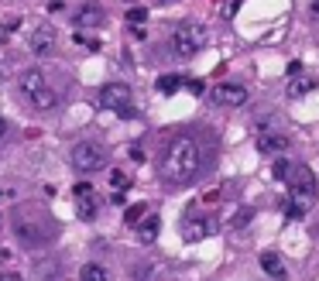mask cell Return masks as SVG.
Here are the masks:
<instances>
[{"label": "cell", "instance_id": "30bf717a", "mask_svg": "<svg viewBox=\"0 0 319 281\" xmlns=\"http://www.w3.org/2000/svg\"><path fill=\"white\" fill-rule=\"evenodd\" d=\"M209 96H213L217 106H244V103H247V90L237 86V82H217Z\"/></svg>", "mask_w": 319, "mask_h": 281}, {"label": "cell", "instance_id": "8fae6325", "mask_svg": "<svg viewBox=\"0 0 319 281\" xmlns=\"http://www.w3.org/2000/svg\"><path fill=\"white\" fill-rule=\"evenodd\" d=\"M76 213L82 220H93V216L100 213V199H96V192H93L90 182H79L76 185Z\"/></svg>", "mask_w": 319, "mask_h": 281}, {"label": "cell", "instance_id": "ba28073f", "mask_svg": "<svg viewBox=\"0 0 319 281\" xmlns=\"http://www.w3.org/2000/svg\"><path fill=\"white\" fill-rule=\"evenodd\" d=\"M217 230V220L213 216H199L196 209H189L182 220V236L189 240V244H196V240H203V236H209Z\"/></svg>", "mask_w": 319, "mask_h": 281}, {"label": "cell", "instance_id": "4316f807", "mask_svg": "<svg viewBox=\"0 0 319 281\" xmlns=\"http://www.w3.org/2000/svg\"><path fill=\"white\" fill-rule=\"evenodd\" d=\"M4 281H17V278H11V274H4Z\"/></svg>", "mask_w": 319, "mask_h": 281}, {"label": "cell", "instance_id": "6da1fadb", "mask_svg": "<svg viewBox=\"0 0 319 281\" xmlns=\"http://www.w3.org/2000/svg\"><path fill=\"white\" fill-rule=\"evenodd\" d=\"M199 168H203V144L193 134L172 137L165 155H161V165H158L161 179L168 185H189L199 175Z\"/></svg>", "mask_w": 319, "mask_h": 281}, {"label": "cell", "instance_id": "e0dca14e", "mask_svg": "<svg viewBox=\"0 0 319 281\" xmlns=\"http://www.w3.org/2000/svg\"><path fill=\"white\" fill-rule=\"evenodd\" d=\"M148 213H151L148 206H144V203H137V206H131V209L124 213V220H127V226H137V223H141V220H144Z\"/></svg>", "mask_w": 319, "mask_h": 281}, {"label": "cell", "instance_id": "484cf974", "mask_svg": "<svg viewBox=\"0 0 319 281\" xmlns=\"http://www.w3.org/2000/svg\"><path fill=\"white\" fill-rule=\"evenodd\" d=\"M4 134H7V120L0 117V141H4Z\"/></svg>", "mask_w": 319, "mask_h": 281}, {"label": "cell", "instance_id": "4fadbf2b", "mask_svg": "<svg viewBox=\"0 0 319 281\" xmlns=\"http://www.w3.org/2000/svg\"><path fill=\"white\" fill-rule=\"evenodd\" d=\"M103 24V7L100 4H82L76 11V28H100Z\"/></svg>", "mask_w": 319, "mask_h": 281}, {"label": "cell", "instance_id": "44dd1931", "mask_svg": "<svg viewBox=\"0 0 319 281\" xmlns=\"http://www.w3.org/2000/svg\"><path fill=\"white\" fill-rule=\"evenodd\" d=\"M288 171H292V165H288L285 158H278L274 161V179H288Z\"/></svg>", "mask_w": 319, "mask_h": 281}, {"label": "cell", "instance_id": "d6986e66", "mask_svg": "<svg viewBox=\"0 0 319 281\" xmlns=\"http://www.w3.org/2000/svg\"><path fill=\"white\" fill-rule=\"evenodd\" d=\"M179 86H182V79H179V76H161L158 79V90L161 93H175Z\"/></svg>", "mask_w": 319, "mask_h": 281}, {"label": "cell", "instance_id": "d4e9b609", "mask_svg": "<svg viewBox=\"0 0 319 281\" xmlns=\"http://www.w3.org/2000/svg\"><path fill=\"white\" fill-rule=\"evenodd\" d=\"M309 14H312V17L319 21V0H312V4H309Z\"/></svg>", "mask_w": 319, "mask_h": 281}, {"label": "cell", "instance_id": "5b68a950", "mask_svg": "<svg viewBox=\"0 0 319 281\" xmlns=\"http://www.w3.org/2000/svg\"><path fill=\"white\" fill-rule=\"evenodd\" d=\"M203 41H206L203 24L182 21V24H175V31H172V38H168V48H172L179 58H193L196 52L203 48Z\"/></svg>", "mask_w": 319, "mask_h": 281}, {"label": "cell", "instance_id": "2e32d148", "mask_svg": "<svg viewBox=\"0 0 319 281\" xmlns=\"http://www.w3.org/2000/svg\"><path fill=\"white\" fill-rule=\"evenodd\" d=\"M137 233H141V240H144V244H151V240L158 236V216L148 213L144 220H141V223H137Z\"/></svg>", "mask_w": 319, "mask_h": 281}, {"label": "cell", "instance_id": "5bb4252c", "mask_svg": "<svg viewBox=\"0 0 319 281\" xmlns=\"http://www.w3.org/2000/svg\"><path fill=\"white\" fill-rule=\"evenodd\" d=\"M261 268H264L268 278H285V264H282V257L274 250H264L261 254Z\"/></svg>", "mask_w": 319, "mask_h": 281}, {"label": "cell", "instance_id": "cb8c5ba5", "mask_svg": "<svg viewBox=\"0 0 319 281\" xmlns=\"http://www.w3.org/2000/svg\"><path fill=\"white\" fill-rule=\"evenodd\" d=\"M247 216H251V209H240V216L233 220V226H244V223H247Z\"/></svg>", "mask_w": 319, "mask_h": 281}, {"label": "cell", "instance_id": "9a60e30c", "mask_svg": "<svg viewBox=\"0 0 319 281\" xmlns=\"http://www.w3.org/2000/svg\"><path fill=\"white\" fill-rule=\"evenodd\" d=\"M312 90H316V79H309V76H292V82H288V96L292 100H299V96H306Z\"/></svg>", "mask_w": 319, "mask_h": 281}, {"label": "cell", "instance_id": "ac0fdd59", "mask_svg": "<svg viewBox=\"0 0 319 281\" xmlns=\"http://www.w3.org/2000/svg\"><path fill=\"white\" fill-rule=\"evenodd\" d=\"M79 281H107V271L100 268V264H86L79 274Z\"/></svg>", "mask_w": 319, "mask_h": 281}, {"label": "cell", "instance_id": "7c38bea8", "mask_svg": "<svg viewBox=\"0 0 319 281\" xmlns=\"http://www.w3.org/2000/svg\"><path fill=\"white\" fill-rule=\"evenodd\" d=\"M52 48H55V28H52V24H41V28L31 34V52L34 55H48Z\"/></svg>", "mask_w": 319, "mask_h": 281}, {"label": "cell", "instance_id": "52a82bcc", "mask_svg": "<svg viewBox=\"0 0 319 281\" xmlns=\"http://www.w3.org/2000/svg\"><path fill=\"white\" fill-rule=\"evenodd\" d=\"M100 106L103 110H114L120 117H134V106H131V86L127 82H107L100 90Z\"/></svg>", "mask_w": 319, "mask_h": 281}, {"label": "cell", "instance_id": "7402d4cb", "mask_svg": "<svg viewBox=\"0 0 319 281\" xmlns=\"http://www.w3.org/2000/svg\"><path fill=\"white\" fill-rule=\"evenodd\" d=\"M127 21H131V24H134V28H137V24H141V21H148V14L141 11V7H134V11L127 14Z\"/></svg>", "mask_w": 319, "mask_h": 281}, {"label": "cell", "instance_id": "9c48e42d", "mask_svg": "<svg viewBox=\"0 0 319 281\" xmlns=\"http://www.w3.org/2000/svg\"><path fill=\"white\" fill-rule=\"evenodd\" d=\"M254 147L261 151V155H268V158H274V155H282L288 147V134L285 131H258V137H254Z\"/></svg>", "mask_w": 319, "mask_h": 281}, {"label": "cell", "instance_id": "8992f818", "mask_svg": "<svg viewBox=\"0 0 319 281\" xmlns=\"http://www.w3.org/2000/svg\"><path fill=\"white\" fill-rule=\"evenodd\" d=\"M72 168L82 171V175H93V171L107 168V147L96 144V141H79L72 147Z\"/></svg>", "mask_w": 319, "mask_h": 281}, {"label": "cell", "instance_id": "3957f363", "mask_svg": "<svg viewBox=\"0 0 319 281\" xmlns=\"http://www.w3.org/2000/svg\"><path fill=\"white\" fill-rule=\"evenodd\" d=\"M14 226V236L21 240L24 247H45V244H52V236H55V223L48 220L41 209H34V206H28V209H17L11 220Z\"/></svg>", "mask_w": 319, "mask_h": 281}, {"label": "cell", "instance_id": "603a6c76", "mask_svg": "<svg viewBox=\"0 0 319 281\" xmlns=\"http://www.w3.org/2000/svg\"><path fill=\"white\" fill-rule=\"evenodd\" d=\"M11 31H14V24H0V45L11 38Z\"/></svg>", "mask_w": 319, "mask_h": 281}, {"label": "cell", "instance_id": "277c9868", "mask_svg": "<svg viewBox=\"0 0 319 281\" xmlns=\"http://www.w3.org/2000/svg\"><path fill=\"white\" fill-rule=\"evenodd\" d=\"M17 90L28 103H31L34 110H52L58 103V93L52 90V82L41 69H24L21 76H17Z\"/></svg>", "mask_w": 319, "mask_h": 281}, {"label": "cell", "instance_id": "ffe728a7", "mask_svg": "<svg viewBox=\"0 0 319 281\" xmlns=\"http://www.w3.org/2000/svg\"><path fill=\"white\" fill-rule=\"evenodd\" d=\"M110 185H114V192H127V175L124 171H114V175H110Z\"/></svg>", "mask_w": 319, "mask_h": 281}, {"label": "cell", "instance_id": "7a4b0ae2", "mask_svg": "<svg viewBox=\"0 0 319 281\" xmlns=\"http://www.w3.org/2000/svg\"><path fill=\"white\" fill-rule=\"evenodd\" d=\"M288 192H285V216L288 220H299L306 216L312 206H316V175L306 168V165H292L288 171Z\"/></svg>", "mask_w": 319, "mask_h": 281}]
</instances>
